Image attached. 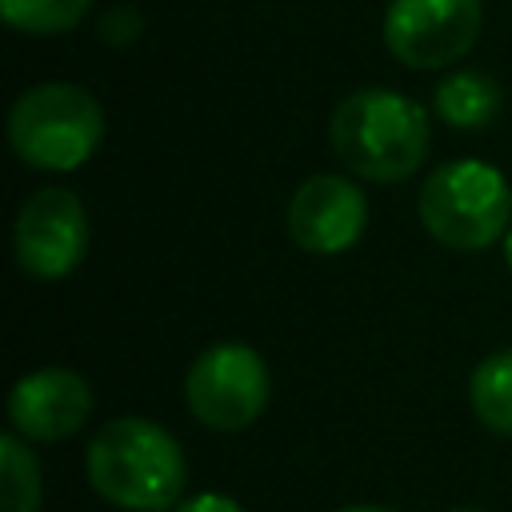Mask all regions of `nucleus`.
Returning <instances> with one entry per match:
<instances>
[{
    "instance_id": "1",
    "label": "nucleus",
    "mask_w": 512,
    "mask_h": 512,
    "mask_svg": "<svg viewBox=\"0 0 512 512\" xmlns=\"http://www.w3.org/2000/svg\"><path fill=\"white\" fill-rule=\"evenodd\" d=\"M92 492L124 512H168L184 500V448L176 436L144 416L108 420L84 452Z\"/></svg>"
},
{
    "instance_id": "2",
    "label": "nucleus",
    "mask_w": 512,
    "mask_h": 512,
    "mask_svg": "<svg viewBox=\"0 0 512 512\" xmlns=\"http://www.w3.org/2000/svg\"><path fill=\"white\" fill-rule=\"evenodd\" d=\"M332 152L360 180L400 184L416 176L428 156V112L392 88H360L344 96L328 124Z\"/></svg>"
},
{
    "instance_id": "3",
    "label": "nucleus",
    "mask_w": 512,
    "mask_h": 512,
    "mask_svg": "<svg viewBox=\"0 0 512 512\" xmlns=\"http://www.w3.org/2000/svg\"><path fill=\"white\" fill-rule=\"evenodd\" d=\"M104 140V108L100 100L68 80L32 84L16 96L8 112V144L12 152L40 172H72L96 156Z\"/></svg>"
},
{
    "instance_id": "4",
    "label": "nucleus",
    "mask_w": 512,
    "mask_h": 512,
    "mask_svg": "<svg viewBox=\"0 0 512 512\" xmlns=\"http://www.w3.org/2000/svg\"><path fill=\"white\" fill-rule=\"evenodd\" d=\"M420 224L456 252H480L512 228V188L488 160H448L420 188Z\"/></svg>"
},
{
    "instance_id": "5",
    "label": "nucleus",
    "mask_w": 512,
    "mask_h": 512,
    "mask_svg": "<svg viewBox=\"0 0 512 512\" xmlns=\"http://www.w3.org/2000/svg\"><path fill=\"white\" fill-rule=\"evenodd\" d=\"M268 364L256 348L224 340L204 348L184 376L188 412L212 432H240L268 408Z\"/></svg>"
},
{
    "instance_id": "6",
    "label": "nucleus",
    "mask_w": 512,
    "mask_h": 512,
    "mask_svg": "<svg viewBox=\"0 0 512 512\" xmlns=\"http://www.w3.org/2000/svg\"><path fill=\"white\" fill-rule=\"evenodd\" d=\"M88 244H92V224L72 188L48 184L24 200L12 228L20 272H28L32 280H64L84 264Z\"/></svg>"
},
{
    "instance_id": "7",
    "label": "nucleus",
    "mask_w": 512,
    "mask_h": 512,
    "mask_svg": "<svg viewBox=\"0 0 512 512\" xmlns=\"http://www.w3.org/2000/svg\"><path fill=\"white\" fill-rule=\"evenodd\" d=\"M484 28L480 0H392L384 12L388 52L416 72H436L460 60Z\"/></svg>"
},
{
    "instance_id": "8",
    "label": "nucleus",
    "mask_w": 512,
    "mask_h": 512,
    "mask_svg": "<svg viewBox=\"0 0 512 512\" xmlns=\"http://www.w3.org/2000/svg\"><path fill=\"white\" fill-rule=\"evenodd\" d=\"M288 236L312 256L348 252L368 224V200L360 184L336 172L308 176L288 200Z\"/></svg>"
},
{
    "instance_id": "9",
    "label": "nucleus",
    "mask_w": 512,
    "mask_h": 512,
    "mask_svg": "<svg viewBox=\"0 0 512 512\" xmlns=\"http://www.w3.org/2000/svg\"><path fill=\"white\" fill-rule=\"evenodd\" d=\"M92 416V388L72 368H36L8 392V420L24 440H68Z\"/></svg>"
},
{
    "instance_id": "10",
    "label": "nucleus",
    "mask_w": 512,
    "mask_h": 512,
    "mask_svg": "<svg viewBox=\"0 0 512 512\" xmlns=\"http://www.w3.org/2000/svg\"><path fill=\"white\" fill-rule=\"evenodd\" d=\"M500 104H504V92L488 72H452L448 80L436 84L440 120L452 128H464V132L492 124Z\"/></svg>"
},
{
    "instance_id": "11",
    "label": "nucleus",
    "mask_w": 512,
    "mask_h": 512,
    "mask_svg": "<svg viewBox=\"0 0 512 512\" xmlns=\"http://www.w3.org/2000/svg\"><path fill=\"white\" fill-rule=\"evenodd\" d=\"M468 404L484 428L512 436V348L484 356L468 376Z\"/></svg>"
},
{
    "instance_id": "12",
    "label": "nucleus",
    "mask_w": 512,
    "mask_h": 512,
    "mask_svg": "<svg viewBox=\"0 0 512 512\" xmlns=\"http://www.w3.org/2000/svg\"><path fill=\"white\" fill-rule=\"evenodd\" d=\"M40 460L20 432L0 436V512H40Z\"/></svg>"
},
{
    "instance_id": "13",
    "label": "nucleus",
    "mask_w": 512,
    "mask_h": 512,
    "mask_svg": "<svg viewBox=\"0 0 512 512\" xmlns=\"http://www.w3.org/2000/svg\"><path fill=\"white\" fill-rule=\"evenodd\" d=\"M92 0H0L4 24L28 36H56L88 16Z\"/></svg>"
},
{
    "instance_id": "14",
    "label": "nucleus",
    "mask_w": 512,
    "mask_h": 512,
    "mask_svg": "<svg viewBox=\"0 0 512 512\" xmlns=\"http://www.w3.org/2000/svg\"><path fill=\"white\" fill-rule=\"evenodd\" d=\"M140 28H144V20H140L136 8H112V12L100 16V36L112 48H128L140 36Z\"/></svg>"
},
{
    "instance_id": "15",
    "label": "nucleus",
    "mask_w": 512,
    "mask_h": 512,
    "mask_svg": "<svg viewBox=\"0 0 512 512\" xmlns=\"http://www.w3.org/2000/svg\"><path fill=\"white\" fill-rule=\"evenodd\" d=\"M172 512H248V508L224 492H196V496H184Z\"/></svg>"
},
{
    "instance_id": "16",
    "label": "nucleus",
    "mask_w": 512,
    "mask_h": 512,
    "mask_svg": "<svg viewBox=\"0 0 512 512\" xmlns=\"http://www.w3.org/2000/svg\"><path fill=\"white\" fill-rule=\"evenodd\" d=\"M340 512H392V508H380V504H348Z\"/></svg>"
},
{
    "instance_id": "17",
    "label": "nucleus",
    "mask_w": 512,
    "mask_h": 512,
    "mask_svg": "<svg viewBox=\"0 0 512 512\" xmlns=\"http://www.w3.org/2000/svg\"><path fill=\"white\" fill-rule=\"evenodd\" d=\"M500 244H504V260H508V268H512V228L504 232V240H500Z\"/></svg>"
},
{
    "instance_id": "18",
    "label": "nucleus",
    "mask_w": 512,
    "mask_h": 512,
    "mask_svg": "<svg viewBox=\"0 0 512 512\" xmlns=\"http://www.w3.org/2000/svg\"><path fill=\"white\" fill-rule=\"evenodd\" d=\"M452 512H484V508H452Z\"/></svg>"
}]
</instances>
